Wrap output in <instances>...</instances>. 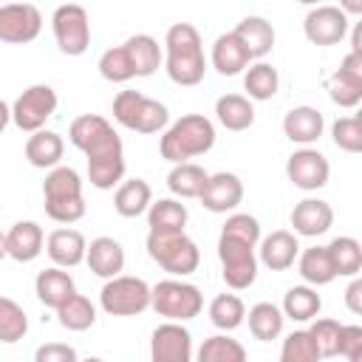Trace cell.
<instances>
[{
	"label": "cell",
	"instance_id": "cell-1",
	"mask_svg": "<svg viewBox=\"0 0 362 362\" xmlns=\"http://www.w3.org/2000/svg\"><path fill=\"white\" fill-rule=\"evenodd\" d=\"M164 48H167L164 68H167V76L175 85L192 88V85H198L204 79V74H206V57H204L201 34H198L195 25H189V23H173L167 28Z\"/></svg>",
	"mask_w": 362,
	"mask_h": 362
},
{
	"label": "cell",
	"instance_id": "cell-2",
	"mask_svg": "<svg viewBox=\"0 0 362 362\" xmlns=\"http://www.w3.org/2000/svg\"><path fill=\"white\" fill-rule=\"evenodd\" d=\"M212 144H215V124L201 113H187L164 130L158 150H161V158H167L170 164H181L209 153Z\"/></svg>",
	"mask_w": 362,
	"mask_h": 362
},
{
	"label": "cell",
	"instance_id": "cell-3",
	"mask_svg": "<svg viewBox=\"0 0 362 362\" xmlns=\"http://www.w3.org/2000/svg\"><path fill=\"white\" fill-rule=\"evenodd\" d=\"M42 201L45 215L57 223H76L85 218V198H82V178L74 167L57 164L48 170L42 181Z\"/></svg>",
	"mask_w": 362,
	"mask_h": 362
},
{
	"label": "cell",
	"instance_id": "cell-4",
	"mask_svg": "<svg viewBox=\"0 0 362 362\" xmlns=\"http://www.w3.org/2000/svg\"><path fill=\"white\" fill-rule=\"evenodd\" d=\"M144 246H147V255L173 277H187L201 263V249L184 229H173V232L150 229Z\"/></svg>",
	"mask_w": 362,
	"mask_h": 362
},
{
	"label": "cell",
	"instance_id": "cell-5",
	"mask_svg": "<svg viewBox=\"0 0 362 362\" xmlns=\"http://www.w3.org/2000/svg\"><path fill=\"white\" fill-rule=\"evenodd\" d=\"M113 119L136 133H161L170 127V110L164 102L139 90H119L113 99Z\"/></svg>",
	"mask_w": 362,
	"mask_h": 362
},
{
	"label": "cell",
	"instance_id": "cell-6",
	"mask_svg": "<svg viewBox=\"0 0 362 362\" xmlns=\"http://www.w3.org/2000/svg\"><path fill=\"white\" fill-rule=\"evenodd\" d=\"M99 305L110 317H139L153 305V286L133 274H116L105 280L99 291Z\"/></svg>",
	"mask_w": 362,
	"mask_h": 362
},
{
	"label": "cell",
	"instance_id": "cell-7",
	"mask_svg": "<svg viewBox=\"0 0 362 362\" xmlns=\"http://www.w3.org/2000/svg\"><path fill=\"white\" fill-rule=\"evenodd\" d=\"M68 139L76 150L85 153V158H113V156H124L122 139L113 130V124L105 116L96 113H82L71 122L68 127Z\"/></svg>",
	"mask_w": 362,
	"mask_h": 362
},
{
	"label": "cell",
	"instance_id": "cell-8",
	"mask_svg": "<svg viewBox=\"0 0 362 362\" xmlns=\"http://www.w3.org/2000/svg\"><path fill=\"white\" fill-rule=\"evenodd\" d=\"M150 308L164 320L187 322V320L201 314L204 294L198 286L187 283L184 277H167V280H158L153 286V305Z\"/></svg>",
	"mask_w": 362,
	"mask_h": 362
},
{
	"label": "cell",
	"instance_id": "cell-9",
	"mask_svg": "<svg viewBox=\"0 0 362 362\" xmlns=\"http://www.w3.org/2000/svg\"><path fill=\"white\" fill-rule=\"evenodd\" d=\"M218 260H221V274L223 283L235 291L249 288L257 280V263L260 257L255 255V243L238 240L232 235H221L218 238Z\"/></svg>",
	"mask_w": 362,
	"mask_h": 362
},
{
	"label": "cell",
	"instance_id": "cell-10",
	"mask_svg": "<svg viewBox=\"0 0 362 362\" xmlns=\"http://www.w3.org/2000/svg\"><path fill=\"white\" fill-rule=\"evenodd\" d=\"M54 40L62 54L68 57H82L90 45V17L79 3H65L54 11L51 17Z\"/></svg>",
	"mask_w": 362,
	"mask_h": 362
},
{
	"label": "cell",
	"instance_id": "cell-11",
	"mask_svg": "<svg viewBox=\"0 0 362 362\" xmlns=\"http://www.w3.org/2000/svg\"><path fill=\"white\" fill-rule=\"evenodd\" d=\"M54 110H57V90L51 85H28L11 102V122L23 133H34L45 127Z\"/></svg>",
	"mask_w": 362,
	"mask_h": 362
},
{
	"label": "cell",
	"instance_id": "cell-12",
	"mask_svg": "<svg viewBox=\"0 0 362 362\" xmlns=\"http://www.w3.org/2000/svg\"><path fill=\"white\" fill-rule=\"evenodd\" d=\"M42 31V14L31 3H6L0 6V40L8 45L34 42Z\"/></svg>",
	"mask_w": 362,
	"mask_h": 362
},
{
	"label": "cell",
	"instance_id": "cell-13",
	"mask_svg": "<svg viewBox=\"0 0 362 362\" xmlns=\"http://www.w3.org/2000/svg\"><path fill=\"white\" fill-rule=\"evenodd\" d=\"M286 175H288V181H291L297 189L314 192V189H322V187L328 184V178H331V164H328V158H325L320 150H314V147H300V150H294V153L288 156V161H286Z\"/></svg>",
	"mask_w": 362,
	"mask_h": 362
},
{
	"label": "cell",
	"instance_id": "cell-14",
	"mask_svg": "<svg viewBox=\"0 0 362 362\" xmlns=\"http://www.w3.org/2000/svg\"><path fill=\"white\" fill-rule=\"evenodd\" d=\"M303 31L311 45H337L348 34V14L339 6H314L303 20Z\"/></svg>",
	"mask_w": 362,
	"mask_h": 362
},
{
	"label": "cell",
	"instance_id": "cell-15",
	"mask_svg": "<svg viewBox=\"0 0 362 362\" xmlns=\"http://www.w3.org/2000/svg\"><path fill=\"white\" fill-rule=\"evenodd\" d=\"M150 356L153 362H189L192 359V334L178 322H161L150 337Z\"/></svg>",
	"mask_w": 362,
	"mask_h": 362
},
{
	"label": "cell",
	"instance_id": "cell-16",
	"mask_svg": "<svg viewBox=\"0 0 362 362\" xmlns=\"http://www.w3.org/2000/svg\"><path fill=\"white\" fill-rule=\"evenodd\" d=\"M45 246V232L37 221H17L3 235V252L17 263H31Z\"/></svg>",
	"mask_w": 362,
	"mask_h": 362
},
{
	"label": "cell",
	"instance_id": "cell-17",
	"mask_svg": "<svg viewBox=\"0 0 362 362\" xmlns=\"http://www.w3.org/2000/svg\"><path fill=\"white\" fill-rule=\"evenodd\" d=\"M240 201H243V181L235 173H212L201 192L204 209L218 212V215L238 209Z\"/></svg>",
	"mask_w": 362,
	"mask_h": 362
},
{
	"label": "cell",
	"instance_id": "cell-18",
	"mask_svg": "<svg viewBox=\"0 0 362 362\" xmlns=\"http://www.w3.org/2000/svg\"><path fill=\"white\" fill-rule=\"evenodd\" d=\"M288 221H291V226H294L297 235H303V238H320V235H325L331 229L334 209L322 198H303L300 204H294Z\"/></svg>",
	"mask_w": 362,
	"mask_h": 362
},
{
	"label": "cell",
	"instance_id": "cell-19",
	"mask_svg": "<svg viewBox=\"0 0 362 362\" xmlns=\"http://www.w3.org/2000/svg\"><path fill=\"white\" fill-rule=\"evenodd\" d=\"M45 252L54 260V266L74 269L88 257V240H85V235L79 229L62 226V229H54L45 238Z\"/></svg>",
	"mask_w": 362,
	"mask_h": 362
},
{
	"label": "cell",
	"instance_id": "cell-20",
	"mask_svg": "<svg viewBox=\"0 0 362 362\" xmlns=\"http://www.w3.org/2000/svg\"><path fill=\"white\" fill-rule=\"evenodd\" d=\"M322 130H325V119H322V113H320L317 107H311V105H297V107H291V110L283 116V133H286V139L294 141V144L308 147V144H314V141L322 136Z\"/></svg>",
	"mask_w": 362,
	"mask_h": 362
},
{
	"label": "cell",
	"instance_id": "cell-21",
	"mask_svg": "<svg viewBox=\"0 0 362 362\" xmlns=\"http://www.w3.org/2000/svg\"><path fill=\"white\" fill-rule=\"evenodd\" d=\"M209 59H212V68H215L221 76H238L240 71L249 68L252 54H249V48L243 45V40H240L235 31H226V34H221V37L215 40Z\"/></svg>",
	"mask_w": 362,
	"mask_h": 362
},
{
	"label": "cell",
	"instance_id": "cell-22",
	"mask_svg": "<svg viewBox=\"0 0 362 362\" xmlns=\"http://www.w3.org/2000/svg\"><path fill=\"white\" fill-rule=\"evenodd\" d=\"M300 257V243H297V232L288 229H277L272 235H266L260 240V263L272 272H286L294 266V260Z\"/></svg>",
	"mask_w": 362,
	"mask_h": 362
},
{
	"label": "cell",
	"instance_id": "cell-23",
	"mask_svg": "<svg viewBox=\"0 0 362 362\" xmlns=\"http://www.w3.org/2000/svg\"><path fill=\"white\" fill-rule=\"evenodd\" d=\"M85 263H88V269H90L96 277L110 280V277L122 274V269H124V249H122V243H119L116 238H107V235L93 238V240L88 243V257H85Z\"/></svg>",
	"mask_w": 362,
	"mask_h": 362
},
{
	"label": "cell",
	"instance_id": "cell-24",
	"mask_svg": "<svg viewBox=\"0 0 362 362\" xmlns=\"http://www.w3.org/2000/svg\"><path fill=\"white\" fill-rule=\"evenodd\" d=\"M34 291H37V300L45 305V308H59L68 297L76 294V283L74 277L62 269V266H51V269H42L34 280Z\"/></svg>",
	"mask_w": 362,
	"mask_h": 362
},
{
	"label": "cell",
	"instance_id": "cell-25",
	"mask_svg": "<svg viewBox=\"0 0 362 362\" xmlns=\"http://www.w3.org/2000/svg\"><path fill=\"white\" fill-rule=\"evenodd\" d=\"M62 153H65V141L54 130L42 127V130H34L25 139V158L37 170H54L62 161Z\"/></svg>",
	"mask_w": 362,
	"mask_h": 362
},
{
	"label": "cell",
	"instance_id": "cell-26",
	"mask_svg": "<svg viewBox=\"0 0 362 362\" xmlns=\"http://www.w3.org/2000/svg\"><path fill=\"white\" fill-rule=\"evenodd\" d=\"M153 204V189L144 178H127L116 187V195H113V209L122 215V218H139L150 209Z\"/></svg>",
	"mask_w": 362,
	"mask_h": 362
},
{
	"label": "cell",
	"instance_id": "cell-27",
	"mask_svg": "<svg viewBox=\"0 0 362 362\" xmlns=\"http://www.w3.org/2000/svg\"><path fill=\"white\" fill-rule=\"evenodd\" d=\"M215 116L218 122L232 130V133H240V130H249L255 124V105L249 96H240V93H223L218 96L215 102Z\"/></svg>",
	"mask_w": 362,
	"mask_h": 362
},
{
	"label": "cell",
	"instance_id": "cell-28",
	"mask_svg": "<svg viewBox=\"0 0 362 362\" xmlns=\"http://www.w3.org/2000/svg\"><path fill=\"white\" fill-rule=\"evenodd\" d=\"M235 34L243 40V45L249 48L252 59H263L272 48H274V25L266 17L249 14L235 25Z\"/></svg>",
	"mask_w": 362,
	"mask_h": 362
},
{
	"label": "cell",
	"instance_id": "cell-29",
	"mask_svg": "<svg viewBox=\"0 0 362 362\" xmlns=\"http://www.w3.org/2000/svg\"><path fill=\"white\" fill-rule=\"evenodd\" d=\"M206 181H209V173L195 161L173 164V170L167 175V187L175 198H201Z\"/></svg>",
	"mask_w": 362,
	"mask_h": 362
},
{
	"label": "cell",
	"instance_id": "cell-30",
	"mask_svg": "<svg viewBox=\"0 0 362 362\" xmlns=\"http://www.w3.org/2000/svg\"><path fill=\"white\" fill-rule=\"evenodd\" d=\"M297 272H300V277L308 286H328L337 277V269H334V260H331L328 246H311V249L300 252Z\"/></svg>",
	"mask_w": 362,
	"mask_h": 362
},
{
	"label": "cell",
	"instance_id": "cell-31",
	"mask_svg": "<svg viewBox=\"0 0 362 362\" xmlns=\"http://www.w3.org/2000/svg\"><path fill=\"white\" fill-rule=\"evenodd\" d=\"M124 48L133 59V68H136V76H153L158 71V65L164 62V54H161V45L156 37L150 34H133L124 40Z\"/></svg>",
	"mask_w": 362,
	"mask_h": 362
},
{
	"label": "cell",
	"instance_id": "cell-32",
	"mask_svg": "<svg viewBox=\"0 0 362 362\" xmlns=\"http://www.w3.org/2000/svg\"><path fill=\"white\" fill-rule=\"evenodd\" d=\"M322 308V300L317 294V286H291L283 294V314L297 322H311Z\"/></svg>",
	"mask_w": 362,
	"mask_h": 362
},
{
	"label": "cell",
	"instance_id": "cell-33",
	"mask_svg": "<svg viewBox=\"0 0 362 362\" xmlns=\"http://www.w3.org/2000/svg\"><path fill=\"white\" fill-rule=\"evenodd\" d=\"M283 325H286V314L274 303H255L249 308V331L255 339L272 342L283 334Z\"/></svg>",
	"mask_w": 362,
	"mask_h": 362
},
{
	"label": "cell",
	"instance_id": "cell-34",
	"mask_svg": "<svg viewBox=\"0 0 362 362\" xmlns=\"http://www.w3.org/2000/svg\"><path fill=\"white\" fill-rule=\"evenodd\" d=\"M277 88H280L277 68L269 65L266 59H257L255 65L246 68V74H243V90H246L249 99L266 102V99H272L277 93Z\"/></svg>",
	"mask_w": 362,
	"mask_h": 362
},
{
	"label": "cell",
	"instance_id": "cell-35",
	"mask_svg": "<svg viewBox=\"0 0 362 362\" xmlns=\"http://www.w3.org/2000/svg\"><path fill=\"white\" fill-rule=\"evenodd\" d=\"M328 252H331L337 277H354V274L362 272V243L356 238L339 235L328 243Z\"/></svg>",
	"mask_w": 362,
	"mask_h": 362
},
{
	"label": "cell",
	"instance_id": "cell-36",
	"mask_svg": "<svg viewBox=\"0 0 362 362\" xmlns=\"http://www.w3.org/2000/svg\"><path fill=\"white\" fill-rule=\"evenodd\" d=\"M187 218H189V212L178 198H158L147 209V226L150 229H167V232L184 229Z\"/></svg>",
	"mask_w": 362,
	"mask_h": 362
},
{
	"label": "cell",
	"instance_id": "cell-37",
	"mask_svg": "<svg viewBox=\"0 0 362 362\" xmlns=\"http://www.w3.org/2000/svg\"><path fill=\"white\" fill-rule=\"evenodd\" d=\"M57 320L68 331H88L96 322V305L85 294H74L57 308Z\"/></svg>",
	"mask_w": 362,
	"mask_h": 362
},
{
	"label": "cell",
	"instance_id": "cell-38",
	"mask_svg": "<svg viewBox=\"0 0 362 362\" xmlns=\"http://www.w3.org/2000/svg\"><path fill=\"white\" fill-rule=\"evenodd\" d=\"M246 320V305L238 294H218L209 303V322L221 331H235Z\"/></svg>",
	"mask_w": 362,
	"mask_h": 362
},
{
	"label": "cell",
	"instance_id": "cell-39",
	"mask_svg": "<svg viewBox=\"0 0 362 362\" xmlns=\"http://www.w3.org/2000/svg\"><path fill=\"white\" fill-rule=\"evenodd\" d=\"M198 359L201 362H243L246 359V348L226 337V334H215V337H206L198 348Z\"/></svg>",
	"mask_w": 362,
	"mask_h": 362
},
{
	"label": "cell",
	"instance_id": "cell-40",
	"mask_svg": "<svg viewBox=\"0 0 362 362\" xmlns=\"http://www.w3.org/2000/svg\"><path fill=\"white\" fill-rule=\"evenodd\" d=\"M280 359L283 362H317V359H322V354H320V345H317L314 334L308 328H300V331H291L283 339Z\"/></svg>",
	"mask_w": 362,
	"mask_h": 362
},
{
	"label": "cell",
	"instance_id": "cell-41",
	"mask_svg": "<svg viewBox=\"0 0 362 362\" xmlns=\"http://www.w3.org/2000/svg\"><path fill=\"white\" fill-rule=\"evenodd\" d=\"M28 334V317L11 297H0V342L14 345Z\"/></svg>",
	"mask_w": 362,
	"mask_h": 362
},
{
	"label": "cell",
	"instance_id": "cell-42",
	"mask_svg": "<svg viewBox=\"0 0 362 362\" xmlns=\"http://www.w3.org/2000/svg\"><path fill=\"white\" fill-rule=\"evenodd\" d=\"M124 156H113V158H88V181L96 189H113L116 184H122L124 178Z\"/></svg>",
	"mask_w": 362,
	"mask_h": 362
},
{
	"label": "cell",
	"instance_id": "cell-43",
	"mask_svg": "<svg viewBox=\"0 0 362 362\" xmlns=\"http://www.w3.org/2000/svg\"><path fill=\"white\" fill-rule=\"evenodd\" d=\"M99 74L102 79L107 82H127L136 76V68H133V59L127 54L124 45H113L107 48L102 57H99Z\"/></svg>",
	"mask_w": 362,
	"mask_h": 362
},
{
	"label": "cell",
	"instance_id": "cell-44",
	"mask_svg": "<svg viewBox=\"0 0 362 362\" xmlns=\"http://www.w3.org/2000/svg\"><path fill=\"white\" fill-rule=\"evenodd\" d=\"M325 90H328L331 102L339 107H359L362 105V85L356 79H351L348 74H342L339 68L325 79Z\"/></svg>",
	"mask_w": 362,
	"mask_h": 362
},
{
	"label": "cell",
	"instance_id": "cell-45",
	"mask_svg": "<svg viewBox=\"0 0 362 362\" xmlns=\"http://www.w3.org/2000/svg\"><path fill=\"white\" fill-rule=\"evenodd\" d=\"M331 139L345 153H362V122L356 116H339L331 124Z\"/></svg>",
	"mask_w": 362,
	"mask_h": 362
},
{
	"label": "cell",
	"instance_id": "cell-46",
	"mask_svg": "<svg viewBox=\"0 0 362 362\" xmlns=\"http://www.w3.org/2000/svg\"><path fill=\"white\" fill-rule=\"evenodd\" d=\"M308 331L314 334V339H317V345H320V354H322V356H339V337H342V325H339L337 320H331V317L317 320V317H314V322H311V328H308Z\"/></svg>",
	"mask_w": 362,
	"mask_h": 362
},
{
	"label": "cell",
	"instance_id": "cell-47",
	"mask_svg": "<svg viewBox=\"0 0 362 362\" xmlns=\"http://www.w3.org/2000/svg\"><path fill=\"white\" fill-rule=\"evenodd\" d=\"M221 235H232L238 240H246V243H260V221L249 212H232L221 229Z\"/></svg>",
	"mask_w": 362,
	"mask_h": 362
},
{
	"label": "cell",
	"instance_id": "cell-48",
	"mask_svg": "<svg viewBox=\"0 0 362 362\" xmlns=\"http://www.w3.org/2000/svg\"><path fill=\"white\" fill-rule=\"evenodd\" d=\"M339 356L348 362H362V325H342Z\"/></svg>",
	"mask_w": 362,
	"mask_h": 362
},
{
	"label": "cell",
	"instance_id": "cell-49",
	"mask_svg": "<svg viewBox=\"0 0 362 362\" xmlns=\"http://www.w3.org/2000/svg\"><path fill=\"white\" fill-rule=\"evenodd\" d=\"M76 359H79L76 348L65 342H45L34 351V362H76Z\"/></svg>",
	"mask_w": 362,
	"mask_h": 362
},
{
	"label": "cell",
	"instance_id": "cell-50",
	"mask_svg": "<svg viewBox=\"0 0 362 362\" xmlns=\"http://www.w3.org/2000/svg\"><path fill=\"white\" fill-rule=\"evenodd\" d=\"M345 308L356 317H362V274H354L345 286Z\"/></svg>",
	"mask_w": 362,
	"mask_h": 362
},
{
	"label": "cell",
	"instance_id": "cell-51",
	"mask_svg": "<svg viewBox=\"0 0 362 362\" xmlns=\"http://www.w3.org/2000/svg\"><path fill=\"white\" fill-rule=\"evenodd\" d=\"M339 71H342V74H348L351 79H356V82L362 85V51H354V48H351V51L342 57Z\"/></svg>",
	"mask_w": 362,
	"mask_h": 362
},
{
	"label": "cell",
	"instance_id": "cell-52",
	"mask_svg": "<svg viewBox=\"0 0 362 362\" xmlns=\"http://www.w3.org/2000/svg\"><path fill=\"white\" fill-rule=\"evenodd\" d=\"M351 48H354V51H362V17H359V23H354V28H351Z\"/></svg>",
	"mask_w": 362,
	"mask_h": 362
},
{
	"label": "cell",
	"instance_id": "cell-53",
	"mask_svg": "<svg viewBox=\"0 0 362 362\" xmlns=\"http://www.w3.org/2000/svg\"><path fill=\"white\" fill-rule=\"evenodd\" d=\"M339 8H342L345 14H356V17H362V0H339Z\"/></svg>",
	"mask_w": 362,
	"mask_h": 362
},
{
	"label": "cell",
	"instance_id": "cell-54",
	"mask_svg": "<svg viewBox=\"0 0 362 362\" xmlns=\"http://www.w3.org/2000/svg\"><path fill=\"white\" fill-rule=\"evenodd\" d=\"M300 3H303V6H320L322 0H300Z\"/></svg>",
	"mask_w": 362,
	"mask_h": 362
},
{
	"label": "cell",
	"instance_id": "cell-55",
	"mask_svg": "<svg viewBox=\"0 0 362 362\" xmlns=\"http://www.w3.org/2000/svg\"><path fill=\"white\" fill-rule=\"evenodd\" d=\"M356 119H359V122H362V105H359V107H356Z\"/></svg>",
	"mask_w": 362,
	"mask_h": 362
}]
</instances>
